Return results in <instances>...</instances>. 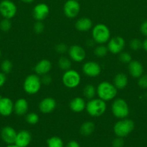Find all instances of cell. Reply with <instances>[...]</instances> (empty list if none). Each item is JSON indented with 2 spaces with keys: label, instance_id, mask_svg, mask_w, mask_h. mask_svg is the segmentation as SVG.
<instances>
[{
  "label": "cell",
  "instance_id": "obj_1",
  "mask_svg": "<svg viewBox=\"0 0 147 147\" xmlns=\"http://www.w3.org/2000/svg\"><path fill=\"white\" fill-rule=\"evenodd\" d=\"M118 93V89L113 83L108 81H102L97 87V95L98 98L104 101H110L115 98Z\"/></svg>",
  "mask_w": 147,
  "mask_h": 147
},
{
  "label": "cell",
  "instance_id": "obj_2",
  "mask_svg": "<svg viewBox=\"0 0 147 147\" xmlns=\"http://www.w3.org/2000/svg\"><path fill=\"white\" fill-rule=\"evenodd\" d=\"M106 109V102L99 98H94L86 103L85 110L89 116L92 117H99L105 113Z\"/></svg>",
  "mask_w": 147,
  "mask_h": 147
},
{
  "label": "cell",
  "instance_id": "obj_3",
  "mask_svg": "<svg viewBox=\"0 0 147 147\" xmlns=\"http://www.w3.org/2000/svg\"><path fill=\"white\" fill-rule=\"evenodd\" d=\"M92 40L95 43L104 45L110 39L111 33L109 27L104 24H97L92 29Z\"/></svg>",
  "mask_w": 147,
  "mask_h": 147
},
{
  "label": "cell",
  "instance_id": "obj_4",
  "mask_svg": "<svg viewBox=\"0 0 147 147\" xmlns=\"http://www.w3.org/2000/svg\"><path fill=\"white\" fill-rule=\"evenodd\" d=\"M135 128V123L131 119H122L115 123L113 126L114 134L116 136L125 138L128 136Z\"/></svg>",
  "mask_w": 147,
  "mask_h": 147
},
{
  "label": "cell",
  "instance_id": "obj_5",
  "mask_svg": "<svg viewBox=\"0 0 147 147\" xmlns=\"http://www.w3.org/2000/svg\"><path fill=\"white\" fill-rule=\"evenodd\" d=\"M42 85L40 76L37 74H30L24 79L23 89L27 94L35 95L40 91Z\"/></svg>",
  "mask_w": 147,
  "mask_h": 147
},
{
  "label": "cell",
  "instance_id": "obj_6",
  "mask_svg": "<svg viewBox=\"0 0 147 147\" xmlns=\"http://www.w3.org/2000/svg\"><path fill=\"white\" fill-rule=\"evenodd\" d=\"M111 111L112 115L117 119H125L129 115V106L124 99L116 98L112 101L111 105Z\"/></svg>",
  "mask_w": 147,
  "mask_h": 147
},
{
  "label": "cell",
  "instance_id": "obj_7",
  "mask_svg": "<svg viewBox=\"0 0 147 147\" xmlns=\"http://www.w3.org/2000/svg\"><path fill=\"white\" fill-rule=\"evenodd\" d=\"M82 78L79 73L73 69L66 70L62 76V83L69 89L76 88L80 85Z\"/></svg>",
  "mask_w": 147,
  "mask_h": 147
},
{
  "label": "cell",
  "instance_id": "obj_8",
  "mask_svg": "<svg viewBox=\"0 0 147 147\" xmlns=\"http://www.w3.org/2000/svg\"><path fill=\"white\" fill-rule=\"evenodd\" d=\"M17 12V5L11 0H2L0 2V14L3 18H14Z\"/></svg>",
  "mask_w": 147,
  "mask_h": 147
},
{
  "label": "cell",
  "instance_id": "obj_9",
  "mask_svg": "<svg viewBox=\"0 0 147 147\" xmlns=\"http://www.w3.org/2000/svg\"><path fill=\"white\" fill-rule=\"evenodd\" d=\"M63 13L69 19H74L79 15L81 5L78 0H67L63 4Z\"/></svg>",
  "mask_w": 147,
  "mask_h": 147
},
{
  "label": "cell",
  "instance_id": "obj_10",
  "mask_svg": "<svg viewBox=\"0 0 147 147\" xmlns=\"http://www.w3.org/2000/svg\"><path fill=\"white\" fill-rule=\"evenodd\" d=\"M108 51L112 54H120L121 52L123 51L125 47V40L123 37L120 36L112 37L108 42Z\"/></svg>",
  "mask_w": 147,
  "mask_h": 147
},
{
  "label": "cell",
  "instance_id": "obj_11",
  "mask_svg": "<svg viewBox=\"0 0 147 147\" xmlns=\"http://www.w3.org/2000/svg\"><path fill=\"white\" fill-rule=\"evenodd\" d=\"M69 58L75 63H81L85 60L86 56L84 49L78 45H73L69 47L68 50Z\"/></svg>",
  "mask_w": 147,
  "mask_h": 147
},
{
  "label": "cell",
  "instance_id": "obj_12",
  "mask_svg": "<svg viewBox=\"0 0 147 147\" xmlns=\"http://www.w3.org/2000/svg\"><path fill=\"white\" fill-rule=\"evenodd\" d=\"M82 72L87 77L96 78L100 75L102 68L97 62L87 61L82 65Z\"/></svg>",
  "mask_w": 147,
  "mask_h": 147
},
{
  "label": "cell",
  "instance_id": "obj_13",
  "mask_svg": "<svg viewBox=\"0 0 147 147\" xmlns=\"http://www.w3.org/2000/svg\"><path fill=\"white\" fill-rule=\"evenodd\" d=\"M50 13L48 5L45 3H39L33 9V17L36 21H43L46 20Z\"/></svg>",
  "mask_w": 147,
  "mask_h": 147
},
{
  "label": "cell",
  "instance_id": "obj_14",
  "mask_svg": "<svg viewBox=\"0 0 147 147\" xmlns=\"http://www.w3.org/2000/svg\"><path fill=\"white\" fill-rule=\"evenodd\" d=\"M57 106V102L51 97H46L42 99L38 104L39 111L43 114L52 113Z\"/></svg>",
  "mask_w": 147,
  "mask_h": 147
},
{
  "label": "cell",
  "instance_id": "obj_15",
  "mask_svg": "<svg viewBox=\"0 0 147 147\" xmlns=\"http://www.w3.org/2000/svg\"><path fill=\"white\" fill-rule=\"evenodd\" d=\"M17 133L15 129L10 126H6L1 129L0 132L1 139L6 144H14Z\"/></svg>",
  "mask_w": 147,
  "mask_h": 147
},
{
  "label": "cell",
  "instance_id": "obj_16",
  "mask_svg": "<svg viewBox=\"0 0 147 147\" xmlns=\"http://www.w3.org/2000/svg\"><path fill=\"white\" fill-rule=\"evenodd\" d=\"M14 112V102L8 97H1L0 98V115L7 117Z\"/></svg>",
  "mask_w": 147,
  "mask_h": 147
},
{
  "label": "cell",
  "instance_id": "obj_17",
  "mask_svg": "<svg viewBox=\"0 0 147 147\" xmlns=\"http://www.w3.org/2000/svg\"><path fill=\"white\" fill-rule=\"evenodd\" d=\"M32 141V135L27 130H20L17 133L14 144L19 147H27Z\"/></svg>",
  "mask_w": 147,
  "mask_h": 147
},
{
  "label": "cell",
  "instance_id": "obj_18",
  "mask_svg": "<svg viewBox=\"0 0 147 147\" xmlns=\"http://www.w3.org/2000/svg\"><path fill=\"white\" fill-rule=\"evenodd\" d=\"M52 69V63L48 59H42L39 60L34 67V71L37 76H42L48 74Z\"/></svg>",
  "mask_w": 147,
  "mask_h": 147
},
{
  "label": "cell",
  "instance_id": "obj_19",
  "mask_svg": "<svg viewBox=\"0 0 147 147\" xmlns=\"http://www.w3.org/2000/svg\"><path fill=\"white\" fill-rule=\"evenodd\" d=\"M128 65V70L129 74L134 78H138L141 77L144 72V66L142 63L138 60H132Z\"/></svg>",
  "mask_w": 147,
  "mask_h": 147
},
{
  "label": "cell",
  "instance_id": "obj_20",
  "mask_svg": "<svg viewBox=\"0 0 147 147\" xmlns=\"http://www.w3.org/2000/svg\"><path fill=\"white\" fill-rule=\"evenodd\" d=\"M29 110V103L25 98H20L14 103V113L17 116H24Z\"/></svg>",
  "mask_w": 147,
  "mask_h": 147
},
{
  "label": "cell",
  "instance_id": "obj_21",
  "mask_svg": "<svg viewBox=\"0 0 147 147\" xmlns=\"http://www.w3.org/2000/svg\"><path fill=\"white\" fill-rule=\"evenodd\" d=\"M86 101L82 97H75L69 103L71 111L74 113H81L86 109Z\"/></svg>",
  "mask_w": 147,
  "mask_h": 147
},
{
  "label": "cell",
  "instance_id": "obj_22",
  "mask_svg": "<svg viewBox=\"0 0 147 147\" xmlns=\"http://www.w3.org/2000/svg\"><path fill=\"white\" fill-rule=\"evenodd\" d=\"M75 27L79 32H87L92 29L93 24L91 19L83 17L76 20L75 23Z\"/></svg>",
  "mask_w": 147,
  "mask_h": 147
},
{
  "label": "cell",
  "instance_id": "obj_23",
  "mask_svg": "<svg viewBox=\"0 0 147 147\" xmlns=\"http://www.w3.org/2000/svg\"><path fill=\"white\" fill-rule=\"evenodd\" d=\"M113 85L118 90H122L128 86V79L126 75L123 73H119L115 75L113 78Z\"/></svg>",
  "mask_w": 147,
  "mask_h": 147
},
{
  "label": "cell",
  "instance_id": "obj_24",
  "mask_svg": "<svg viewBox=\"0 0 147 147\" xmlns=\"http://www.w3.org/2000/svg\"><path fill=\"white\" fill-rule=\"evenodd\" d=\"M95 130V125L91 121L84 122L80 126L79 133L83 136H89L94 133Z\"/></svg>",
  "mask_w": 147,
  "mask_h": 147
},
{
  "label": "cell",
  "instance_id": "obj_25",
  "mask_svg": "<svg viewBox=\"0 0 147 147\" xmlns=\"http://www.w3.org/2000/svg\"><path fill=\"white\" fill-rule=\"evenodd\" d=\"M82 94L86 99L90 100L97 95V88L92 84H86L82 90Z\"/></svg>",
  "mask_w": 147,
  "mask_h": 147
},
{
  "label": "cell",
  "instance_id": "obj_26",
  "mask_svg": "<svg viewBox=\"0 0 147 147\" xmlns=\"http://www.w3.org/2000/svg\"><path fill=\"white\" fill-rule=\"evenodd\" d=\"M58 65H59V68L61 70H64V71L69 70V69H71V68L72 65L71 60L70 58L62 56L58 60Z\"/></svg>",
  "mask_w": 147,
  "mask_h": 147
},
{
  "label": "cell",
  "instance_id": "obj_27",
  "mask_svg": "<svg viewBox=\"0 0 147 147\" xmlns=\"http://www.w3.org/2000/svg\"><path fill=\"white\" fill-rule=\"evenodd\" d=\"M48 147H64L63 140L59 136H51L46 142Z\"/></svg>",
  "mask_w": 147,
  "mask_h": 147
},
{
  "label": "cell",
  "instance_id": "obj_28",
  "mask_svg": "<svg viewBox=\"0 0 147 147\" xmlns=\"http://www.w3.org/2000/svg\"><path fill=\"white\" fill-rule=\"evenodd\" d=\"M108 47L104 45H99L97 46L94 50V54L96 57L102 58V57H105L108 53Z\"/></svg>",
  "mask_w": 147,
  "mask_h": 147
},
{
  "label": "cell",
  "instance_id": "obj_29",
  "mask_svg": "<svg viewBox=\"0 0 147 147\" xmlns=\"http://www.w3.org/2000/svg\"><path fill=\"white\" fill-rule=\"evenodd\" d=\"M40 120L38 114L35 112H30L25 115V121L27 123L30 125H35L37 124Z\"/></svg>",
  "mask_w": 147,
  "mask_h": 147
},
{
  "label": "cell",
  "instance_id": "obj_30",
  "mask_svg": "<svg viewBox=\"0 0 147 147\" xmlns=\"http://www.w3.org/2000/svg\"><path fill=\"white\" fill-rule=\"evenodd\" d=\"M13 68L12 63L10 60H4L1 63V70L4 74H9Z\"/></svg>",
  "mask_w": 147,
  "mask_h": 147
},
{
  "label": "cell",
  "instance_id": "obj_31",
  "mask_svg": "<svg viewBox=\"0 0 147 147\" xmlns=\"http://www.w3.org/2000/svg\"><path fill=\"white\" fill-rule=\"evenodd\" d=\"M143 42L138 38H133L130 41L129 47L133 51H138L142 48Z\"/></svg>",
  "mask_w": 147,
  "mask_h": 147
},
{
  "label": "cell",
  "instance_id": "obj_32",
  "mask_svg": "<svg viewBox=\"0 0 147 147\" xmlns=\"http://www.w3.org/2000/svg\"><path fill=\"white\" fill-rule=\"evenodd\" d=\"M12 28V22L10 19L3 18L0 21V30L4 32H9Z\"/></svg>",
  "mask_w": 147,
  "mask_h": 147
},
{
  "label": "cell",
  "instance_id": "obj_33",
  "mask_svg": "<svg viewBox=\"0 0 147 147\" xmlns=\"http://www.w3.org/2000/svg\"><path fill=\"white\" fill-rule=\"evenodd\" d=\"M118 59H119L120 61L122 63H124V64H128L132 59V56L128 52H121L119 54V57H118Z\"/></svg>",
  "mask_w": 147,
  "mask_h": 147
},
{
  "label": "cell",
  "instance_id": "obj_34",
  "mask_svg": "<svg viewBox=\"0 0 147 147\" xmlns=\"http://www.w3.org/2000/svg\"><path fill=\"white\" fill-rule=\"evenodd\" d=\"M33 30L36 34H41L45 30V25L42 21H36L33 25Z\"/></svg>",
  "mask_w": 147,
  "mask_h": 147
},
{
  "label": "cell",
  "instance_id": "obj_35",
  "mask_svg": "<svg viewBox=\"0 0 147 147\" xmlns=\"http://www.w3.org/2000/svg\"><path fill=\"white\" fill-rule=\"evenodd\" d=\"M68 50H69V47L65 43H59L55 47V50L56 51V53H59V54H63V53L68 52Z\"/></svg>",
  "mask_w": 147,
  "mask_h": 147
},
{
  "label": "cell",
  "instance_id": "obj_36",
  "mask_svg": "<svg viewBox=\"0 0 147 147\" xmlns=\"http://www.w3.org/2000/svg\"><path fill=\"white\" fill-rule=\"evenodd\" d=\"M138 85L141 88L147 89V74H143L138 78Z\"/></svg>",
  "mask_w": 147,
  "mask_h": 147
},
{
  "label": "cell",
  "instance_id": "obj_37",
  "mask_svg": "<svg viewBox=\"0 0 147 147\" xmlns=\"http://www.w3.org/2000/svg\"><path fill=\"white\" fill-rule=\"evenodd\" d=\"M124 146V139L123 138L117 136L114 139L112 142V147H123Z\"/></svg>",
  "mask_w": 147,
  "mask_h": 147
},
{
  "label": "cell",
  "instance_id": "obj_38",
  "mask_svg": "<svg viewBox=\"0 0 147 147\" xmlns=\"http://www.w3.org/2000/svg\"><path fill=\"white\" fill-rule=\"evenodd\" d=\"M40 79H41L42 84L45 85V86H48V85H50L52 83V80H53L51 76H49L48 74L42 76V78Z\"/></svg>",
  "mask_w": 147,
  "mask_h": 147
},
{
  "label": "cell",
  "instance_id": "obj_39",
  "mask_svg": "<svg viewBox=\"0 0 147 147\" xmlns=\"http://www.w3.org/2000/svg\"><path fill=\"white\" fill-rule=\"evenodd\" d=\"M140 31L143 35L147 37V20L143 22L140 26Z\"/></svg>",
  "mask_w": 147,
  "mask_h": 147
},
{
  "label": "cell",
  "instance_id": "obj_40",
  "mask_svg": "<svg viewBox=\"0 0 147 147\" xmlns=\"http://www.w3.org/2000/svg\"><path fill=\"white\" fill-rule=\"evenodd\" d=\"M6 81H7V77L6 74H4L2 72H0V88L4 86Z\"/></svg>",
  "mask_w": 147,
  "mask_h": 147
},
{
  "label": "cell",
  "instance_id": "obj_41",
  "mask_svg": "<svg viewBox=\"0 0 147 147\" xmlns=\"http://www.w3.org/2000/svg\"><path fill=\"white\" fill-rule=\"evenodd\" d=\"M65 147H81V146L76 141L72 140L68 142V144Z\"/></svg>",
  "mask_w": 147,
  "mask_h": 147
},
{
  "label": "cell",
  "instance_id": "obj_42",
  "mask_svg": "<svg viewBox=\"0 0 147 147\" xmlns=\"http://www.w3.org/2000/svg\"><path fill=\"white\" fill-rule=\"evenodd\" d=\"M142 48L147 53V38L145 39V40H144V42H143Z\"/></svg>",
  "mask_w": 147,
  "mask_h": 147
},
{
  "label": "cell",
  "instance_id": "obj_43",
  "mask_svg": "<svg viewBox=\"0 0 147 147\" xmlns=\"http://www.w3.org/2000/svg\"><path fill=\"white\" fill-rule=\"evenodd\" d=\"M20 1L23 3H26V4H30V3L33 2L35 0H20Z\"/></svg>",
  "mask_w": 147,
  "mask_h": 147
},
{
  "label": "cell",
  "instance_id": "obj_44",
  "mask_svg": "<svg viewBox=\"0 0 147 147\" xmlns=\"http://www.w3.org/2000/svg\"><path fill=\"white\" fill-rule=\"evenodd\" d=\"M5 147H19V146H17V145H15L14 144H10V145H7V146H6Z\"/></svg>",
  "mask_w": 147,
  "mask_h": 147
},
{
  "label": "cell",
  "instance_id": "obj_45",
  "mask_svg": "<svg viewBox=\"0 0 147 147\" xmlns=\"http://www.w3.org/2000/svg\"><path fill=\"white\" fill-rule=\"evenodd\" d=\"M1 50H0V57H1Z\"/></svg>",
  "mask_w": 147,
  "mask_h": 147
},
{
  "label": "cell",
  "instance_id": "obj_46",
  "mask_svg": "<svg viewBox=\"0 0 147 147\" xmlns=\"http://www.w3.org/2000/svg\"><path fill=\"white\" fill-rule=\"evenodd\" d=\"M0 40H1V35H0Z\"/></svg>",
  "mask_w": 147,
  "mask_h": 147
},
{
  "label": "cell",
  "instance_id": "obj_47",
  "mask_svg": "<svg viewBox=\"0 0 147 147\" xmlns=\"http://www.w3.org/2000/svg\"><path fill=\"white\" fill-rule=\"evenodd\" d=\"M78 1H79V0H78Z\"/></svg>",
  "mask_w": 147,
  "mask_h": 147
}]
</instances>
